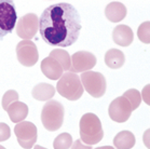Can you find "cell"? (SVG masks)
Returning a JSON list of instances; mask_svg holds the SVG:
<instances>
[{
    "mask_svg": "<svg viewBox=\"0 0 150 149\" xmlns=\"http://www.w3.org/2000/svg\"><path fill=\"white\" fill-rule=\"evenodd\" d=\"M81 17L69 2H56L45 9L39 18L41 38L51 47H70L78 40Z\"/></svg>",
    "mask_w": 150,
    "mask_h": 149,
    "instance_id": "1",
    "label": "cell"
},
{
    "mask_svg": "<svg viewBox=\"0 0 150 149\" xmlns=\"http://www.w3.org/2000/svg\"><path fill=\"white\" fill-rule=\"evenodd\" d=\"M104 137L102 122L96 115L88 112L80 120V139L85 145H95Z\"/></svg>",
    "mask_w": 150,
    "mask_h": 149,
    "instance_id": "2",
    "label": "cell"
},
{
    "mask_svg": "<svg viewBox=\"0 0 150 149\" xmlns=\"http://www.w3.org/2000/svg\"><path fill=\"white\" fill-rule=\"evenodd\" d=\"M65 109L61 103L54 99L47 102L41 110V122L45 129L54 132L57 131L64 122Z\"/></svg>",
    "mask_w": 150,
    "mask_h": 149,
    "instance_id": "3",
    "label": "cell"
},
{
    "mask_svg": "<svg viewBox=\"0 0 150 149\" xmlns=\"http://www.w3.org/2000/svg\"><path fill=\"white\" fill-rule=\"evenodd\" d=\"M56 91L69 101H78L83 94V85L79 76L74 72H65L58 79Z\"/></svg>",
    "mask_w": 150,
    "mask_h": 149,
    "instance_id": "4",
    "label": "cell"
},
{
    "mask_svg": "<svg viewBox=\"0 0 150 149\" xmlns=\"http://www.w3.org/2000/svg\"><path fill=\"white\" fill-rule=\"evenodd\" d=\"M17 14L15 4L11 0H0V40L15 28Z\"/></svg>",
    "mask_w": 150,
    "mask_h": 149,
    "instance_id": "5",
    "label": "cell"
},
{
    "mask_svg": "<svg viewBox=\"0 0 150 149\" xmlns=\"http://www.w3.org/2000/svg\"><path fill=\"white\" fill-rule=\"evenodd\" d=\"M80 80L83 89L93 97L99 98L106 93L107 83L105 77L100 72L91 70L82 72Z\"/></svg>",
    "mask_w": 150,
    "mask_h": 149,
    "instance_id": "6",
    "label": "cell"
},
{
    "mask_svg": "<svg viewBox=\"0 0 150 149\" xmlns=\"http://www.w3.org/2000/svg\"><path fill=\"white\" fill-rule=\"evenodd\" d=\"M14 133L20 146L25 149L33 148L37 142V126L33 122L22 121L20 123H16L14 128Z\"/></svg>",
    "mask_w": 150,
    "mask_h": 149,
    "instance_id": "7",
    "label": "cell"
},
{
    "mask_svg": "<svg viewBox=\"0 0 150 149\" xmlns=\"http://www.w3.org/2000/svg\"><path fill=\"white\" fill-rule=\"evenodd\" d=\"M16 35L23 40H30L39 31V18L35 13H27L18 18L15 25Z\"/></svg>",
    "mask_w": 150,
    "mask_h": 149,
    "instance_id": "8",
    "label": "cell"
},
{
    "mask_svg": "<svg viewBox=\"0 0 150 149\" xmlns=\"http://www.w3.org/2000/svg\"><path fill=\"white\" fill-rule=\"evenodd\" d=\"M17 61L25 67H33L39 60L36 44L31 40H22L16 45Z\"/></svg>",
    "mask_w": 150,
    "mask_h": 149,
    "instance_id": "9",
    "label": "cell"
},
{
    "mask_svg": "<svg viewBox=\"0 0 150 149\" xmlns=\"http://www.w3.org/2000/svg\"><path fill=\"white\" fill-rule=\"evenodd\" d=\"M132 108H131L130 102L123 96L115 98L112 102L110 103L109 108H108V114L111 120L118 123H123L127 121L132 114Z\"/></svg>",
    "mask_w": 150,
    "mask_h": 149,
    "instance_id": "10",
    "label": "cell"
},
{
    "mask_svg": "<svg viewBox=\"0 0 150 149\" xmlns=\"http://www.w3.org/2000/svg\"><path fill=\"white\" fill-rule=\"evenodd\" d=\"M71 65H70V72H85L92 69L96 65V56L91 52L79 51L76 52L70 56Z\"/></svg>",
    "mask_w": 150,
    "mask_h": 149,
    "instance_id": "11",
    "label": "cell"
},
{
    "mask_svg": "<svg viewBox=\"0 0 150 149\" xmlns=\"http://www.w3.org/2000/svg\"><path fill=\"white\" fill-rule=\"evenodd\" d=\"M41 71L45 74L47 78L51 80H58L63 76V68L58 62H56L54 58L48 57L43 58V61L41 62Z\"/></svg>",
    "mask_w": 150,
    "mask_h": 149,
    "instance_id": "12",
    "label": "cell"
},
{
    "mask_svg": "<svg viewBox=\"0 0 150 149\" xmlns=\"http://www.w3.org/2000/svg\"><path fill=\"white\" fill-rule=\"evenodd\" d=\"M112 39L120 47H129L134 40L133 31L126 25H118L112 31Z\"/></svg>",
    "mask_w": 150,
    "mask_h": 149,
    "instance_id": "13",
    "label": "cell"
},
{
    "mask_svg": "<svg viewBox=\"0 0 150 149\" xmlns=\"http://www.w3.org/2000/svg\"><path fill=\"white\" fill-rule=\"evenodd\" d=\"M105 15L108 21L112 23H118L126 16V7L122 2L112 1L107 4L105 9Z\"/></svg>",
    "mask_w": 150,
    "mask_h": 149,
    "instance_id": "14",
    "label": "cell"
},
{
    "mask_svg": "<svg viewBox=\"0 0 150 149\" xmlns=\"http://www.w3.org/2000/svg\"><path fill=\"white\" fill-rule=\"evenodd\" d=\"M7 111L11 121L13 123H20L24 121L25 118L28 116V106L25 103L17 101L11 104Z\"/></svg>",
    "mask_w": 150,
    "mask_h": 149,
    "instance_id": "15",
    "label": "cell"
},
{
    "mask_svg": "<svg viewBox=\"0 0 150 149\" xmlns=\"http://www.w3.org/2000/svg\"><path fill=\"white\" fill-rule=\"evenodd\" d=\"M55 92H56V89L53 85L49 83H39L36 87H34L31 91V95L35 99L45 102V101H50L55 95Z\"/></svg>",
    "mask_w": 150,
    "mask_h": 149,
    "instance_id": "16",
    "label": "cell"
},
{
    "mask_svg": "<svg viewBox=\"0 0 150 149\" xmlns=\"http://www.w3.org/2000/svg\"><path fill=\"white\" fill-rule=\"evenodd\" d=\"M135 136L130 131H121L115 136L113 146L116 149H131L135 145Z\"/></svg>",
    "mask_w": 150,
    "mask_h": 149,
    "instance_id": "17",
    "label": "cell"
},
{
    "mask_svg": "<svg viewBox=\"0 0 150 149\" xmlns=\"http://www.w3.org/2000/svg\"><path fill=\"white\" fill-rule=\"evenodd\" d=\"M105 64L109 68L118 69L121 68L125 63V56L122 51L118 49H110L105 54Z\"/></svg>",
    "mask_w": 150,
    "mask_h": 149,
    "instance_id": "18",
    "label": "cell"
},
{
    "mask_svg": "<svg viewBox=\"0 0 150 149\" xmlns=\"http://www.w3.org/2000/svg\"><path fill=\"white\" fill-rule=\"evenodd\" d=\"M50 57L54 58L55 61L58 62V64L61 65L63 70H69L70 65H71V60L68 52L63 50V49H55L53 51L50 52Z\"/></svg>",
    "mask_w": 150,
    "mask_h": 149,
    "instance_id": "19",
    "label": "cell"
},
{
    "mask_svg": "<svg viewBox=\"0 0 150 149\" xmlns=\"http://www.w3.org/2000/svg\"><path fill=\"white\" fill-rule=\"evenodd\" d=\"M72 136L69 133H62L54 139V149H69L72 145Z\"/></svg>",
    "mask_w": 150,
    "mask_h": 149,
    "instance_id": "20",
    "label": "cell"
},
{
    "mask_svg": "<svg viewBox=\"0 0 150 149\" xmlns=\"http://www.w3.org/2000/svg\"><path fill=\"white\" fill-rule=\"evenodd\" d=\"M123 97H125L131 104V108L132 110H135L139 107L140 103H142V94L139 91H137L135 89H130L126 92H124V94L122 95Z\"/></svg>",
    "mask_w": 150,
    "mask_h": 149,
    "instance_id": "21",
    "label": "cell"
},
{
    "mask_svg": "<svg viewBox=\"0 0 150 149\" xmlns=\"http://www.w3.org/2000/svg\"><path fill=\"white\" fill-rule=\"evenodd\" d=\"M18 98H20V96H18V93L16 91H14V90L7 91L2 96V108L4 110H8L11 104H13L14 102H17Z\"/></svg>",
    "mask_w": 150,
    "mask_h": 149,
    "instance_id": "22",
    "label": "cell"
},
{
    "mask_svg": "<svg viewBox=\"0 0 150 149\" xmlns=\"http://www.w3.org/2000/svg\"><path fill=\"white\" fill-rule=\"evenodd\" d=\"M149 27H150V23H149V21H148V22H145V23L142 24L139 27H138V29H137L138 39H139L142 42H144V43L149 44V42H150Z\"/></svg>",
    "mask_w": 150,
    "mask_h": 149,
    "instance_id": "23",
    "label": "cell"
},
{
    "mask_svg": "<svg viewBox=\"0 0 150 149\" xmlns=\"http://www.w3.org/2000/svg\"><path fill=\"white\" fill-rule=\"evenodd\" d=\"M11 136V129L10 126L4 123V122H0V142H4L7 139L10 138Z\"/></svg>",
    "mask_w": 150,
    "mask_h": 149,
    "instance_id": "24",
    "label": "cell"
},
{
    "mask_svg": "<svg viewBox=\"0 0 150 149\" xmlns=\"http://www.w3.org/2000/svg\"><path fill=\"white\" fill-rule=\"evenodd\" d=\"M71 149H93V148H92V146L84 145V144L81 142V139H77V140H75V142L72 143Z\"/></svg>",
    "mask_w": 150,
    "mask_h": 149,
    "instance_id": "25",
    "label": "cell"
},
{
    "mask_svg": "<svg viewBox=\"0 0 150 149\" xmlns=\"http://www.w3.org/2000/svg\"><path fill=\"white\" fill-rule=\"evenodd\" d=\"M148 90H149V84L146 85V87H145V89H144V93L146 94V95H145V98H144V99H145V102L149 105V93H148V95H147V91H148Z\"/></svg>",
    "mask_w": 150,
    "mask_h": 149,
    "instance_id": "26",
    "label": "cell"
},
{
    "mask_svg": "<svg viewBox=\"0 0 150 149\" xmlns=\"http://www.w3.org/2000/svg\"><path fill=\"white\" fill-rule=\"evenodd\" d=\"M95 149H115V148L111 147V146H103V147H97Z\"/></svg>",
    "mask_w": 150,
    "mask_h": 149,
    "instance_id": "27",
    "label": "cell"
},
{
    "mask_svg": "<svg viewBox=\"0 0 150 149\" xmlns=\"http://www.w3.org/2000/svg\"><path fill=\"white\" fill-rule=\"evenodd\" d=\"M34 149H47V148H45V147H42V146L36 145V147H35Z\"/></svg>",
    "mask_w": 150,
    "mask_h": 149,
    "instance_id": "28",
    "label": "cell"
},
{
    "mask_svg": "<svg viewBox=\"0 0 150 149\" xmlns=\"http://www.w3.org/2000/svg\"><path fill=\"white\" fill-rule=\"evenodd\" d=\"M0 149H6V148H4V146H1V145H0Z\"/></svg>",
    "mask_w": 150,
    "mask_h": 149,
    "instance_id": "29",
    "label": "cell"
}]
</instances>
